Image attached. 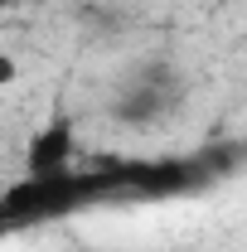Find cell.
Listing matches in <instances>:
<instances>
[{
  "instance_id": "obj_1",
  "label": "cell",
  "mask_w": 247,
  "mask_h": 252,
  "mask_svg": "<svg viewBox=\"0 0 247 252\" xmlns=\"http://www.w3.org/2000/svg\"><path fill=\"white\" fill-rule=\"evenodd\" d=\"M102 194H126V165L107 170H63V175H25L0 189V228H34L97 204Z\"/></svg>"
},
{
  "instance_id": "obj_2",
  "label": "cell",
  "mask_w": 247,
  "mask_h": 252,
  "mask_svg": "<svg viewBox=\"0 0 247 252\" xmlns=\"http://www.w3.org/2000/svg\"><path fill=\"white\" fill-rule=\"evenodd\" d=\"M180 97H185V78L165 59H146L117 83V93H112V117L126 122V126H151V122H160V117H170V112L180 107Z\"/></svg>"
},
{
  "instance_id": "obj_4",
  "label": "cell",
  "mask_w": 247,
  "mask_h": 252,
  "mask_svg": "<svg viewBox=\"0 0 247 252\" xmlns=\"http://www.w3.org/2000/svg\"><path fill=\"white\" fill-rule=\"evenodd\" d=\"M15 78H20V63L10 59V54H0V88H10Z\"/></svg>"
},
{
  "instance_id": "obj_3",
  "label": "cell",
  "mask_w": 247,
  "mask_h": 252,
  "mask_svg": "<svg viewBox=\"0 0 247 252\" xmlns=\"http://www.w3.org/2000/svg\"><path fill=\"white\" fill-rule=\"evenodd\" d=\"M73 151H78L73 122L54 117L25 141V175H63V170H73Z\"/></svg>"
},
{
  "instance_id": "obj_5",
  "label": "cell",
  "mask_w": 247,
  "mask_h": 252,
  "mask_svg": "<svg viewBox=\"0 0 247 252\" xmlns=\"http://www.w3.org/2000/svg\"><path fill=\"white\" fill-rule=\"evenodd\" d=\"M5 5H10V0H0V10H5Z\"/></svg>"
}]
</instances>
